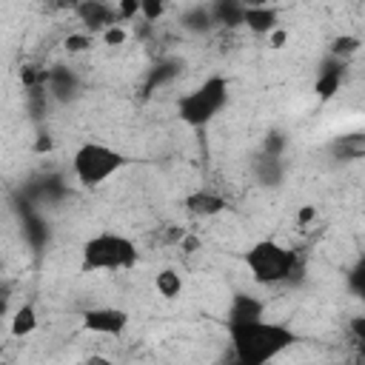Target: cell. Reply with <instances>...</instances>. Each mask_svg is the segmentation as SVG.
<instances>
[{
	"mask_svg": "<svg viewBox=\"0 0 365 365\" xmlns=\"http://www.w3.org/2000/svg\"><path fill=\"white\" fill-rule=\"evenodd\" d=\"M285 40H288V34H285V29H277L271 37H268V43H271V48H285Z\"/></svg>",
	"mask_w": 365,
	"mask_h": 365,
	"instance_id": "28",
	"label": "cell"
},
{
	"mask_svg": "<svg viewBox=\"0 0 365 365\" xmlns=\"http://www.w3.org/2000/svg\"><path fill=\"white\" fill-rule=\"evenodd\" d=\"M114 9H117L120 23H128V20L140 17V0H120V3H114Z\"/></svg>",
	"mask_w": 365,
	"mask_h": 365,
	"instance_id": "25",
	"label": "cell"
},
{
	"mask_svg": "<svg viewBox=\"0 0 365 365\" xmlns=\"http://www.w3.org/2000/svg\"><path fill=\"white\" fill-rule=\"evenodd\" d=\"M163 14H165L163 0H140V20L143 23H157Z\"/></svg>",
	"mask_w": 365,
	"mask_h": 365,
	"instance_id": "23",
	"label": "cell"
},
{
	"mask_svg": "<svg viewBox=\"0 0 365 365\" xmlns=\"http://www.w3.org/2000/svg\"><path fill=\"white\" fill-rule=\"evenodd\" d=\"M208 6H211V14H214V23H217V26L237 29V26H242V20H245V6H248V3H240V0H214V3H208Z\"/></svg>",
	"mask_w": 365,
	"mask_h": 365,
	"instance_id": "17",
	"label": "cell"
},
{
	"mask_svg": "<svg viewBox=\"0 0 365 365\" xmlns=\"http://www.w3.org/2000/svg\"><path fill=\"white\" fill-rule=\"evenodd\" d=\"M228 342H231V365H271L291 348L302 342V334L291 328L288 322L277 319H254L245 325H231L225 328Z\"/></svg>",
	"mask_w": 365,
	"mask_h": 365,
	"instance_id": "1",
	"label": "cell"
},
{
	"mask_svg": "<svg viewBox=\"0 0 365 365\" xmlns=\"http://www.w3.org/2000/svg\"><path fill=\"white\" fill-rule=\"evenodd\" d=\"M285 148H288V137H285V131L274 128V131L265 134L259 151H262V154H271V157H285Z\"/></svg>",
	"mask_w": 365,
	"mask_h": 365,
	"instance_id": "20",
	"label": "cell"
},
{
	"mask_svg": "<svg viewBox=\"0 0 365 365\" xmlns=\"http://www.w3.org/2000/svg\"><path fill=\"white\" fill-rule=\"evenodd\" d=\"M359 48H362V40H359L356 34H336V37L328 43V54L336 57V60H342V63H348Z\"/></svg>",
	"mask_w": 365,
	"mask_h": 365,
	"instance_id": "19",
	"label": "cell"
},
{
	"mask_svg": "<svg viewBox=\"0 0 365 365\" xmlns=\"http://www.w3.org/2000/svg\"><path fill=\"white\" fill-rule=\"evenodd\" d=\"M242 262L248 277L268 288V285H282L297 274V251L282 245L279 240H257L242 251Z\"/></svg>",
	"mask_w": 365,
	"mask_h": 365,
	"instance_id": "5",
	"label": "cell"
},
{
	"mask_svg": "<svg viewBox=\"0 0 365 365\" xmlns=\"http://www.w3.org/2000/svg\"><path fill=\"white\" fill-rule=\"evenodd\" d=\"M228 100H231V80L225 74H208L202 83H197L177 100V117L182 125L200 131L225 111Z\"/></svg>",
	"mask_w": 365,
	"mask_h": 365,
	"instance_id": "3",
	"label": "cell"
},
{
	"mask_svg": "<svg viewBox=\"0 0 365 365\" xmlns=\"http://www.w3.org/2000/svg\"><path fill=\"white\" fill-rule=\"evenodd\" d=\"M348 291H351L356 299L365 302V262H359V265H354V268L348 271Z\"/></svg>",
	"mask_w": 365,
	"mask_h": 365,
	"instance_id": "22",
	"label": "cell"
},
{
	"mask_svg": "<svg viewBox=\"0 0 365 365\" xmlns=\"http://www.w3.org/2000/svg\"><path fill=\"white\" fill-rule=\"evenodd\" d=\"M154 288H157V294H160L163 299H177V297L182 294L185 282H182V274H180L177 268L165 265V268H160V271L154 274Z\"/></svg>",
	"mask_w": 365,
	"mask_h": 365,
	"instance_id": "18",
	"label": "cell"
},
{
	"mask_svg": "<svg viewBox=\"0 0 365 365\" xmlns=\"http://www.w3.org/2000/svg\"><path fill=\"white\" fill-rule=\"evenodd\" d=\"M328 157L336 163H359L365 160V131H345L336 134L328 145H325Z\"/></svg>",
	"mask_w": 365,
	"mask_h": 365,
	"instance_id": "11",
	"label": "cell"
},
{
	"mask_svg": "<svg viewBox=\"0 0 365 365\" xmlns=\"http://www.w3.org/2000/svg\"><path fill=\"white\" fill-rule=\"evenodd\" d=\"M345 66L348 63H342L331 54L322 57V63L317 66V77H314V94L319 103H331L339 94V88L345 83Z\"/></svg>",
	"mask_w": 365,
	"mask_h": 365,
	"instance_id": "8",
	"label": "cell"
},
{
	"mask_svg": "<svg viewBox=\"0 0 365 365\" xmlns=\"http://www.w3.org/2000/svg\"><path fill=\"white\" fill-rule=\"evenodd\" d=\"M131 325V314L117 305H91L80 311V328L94 336H123Z\"/></svg>",
	"mask_w": 365,
	"mask_h": 365,
	"instance_id": "6",
	"label": "cell"
},
{
	"mask_svg": "<svg viewBox=\"0 0 365 365\" xmlns=\"http://www.w3.org/2000/svg\"><path fill=\"white\" fill-rule=\"evenodd\" d=\"M351 334H354V339H356L359 345H365V314L351 317Z\"/></svg>",
	"mask_w": 365,
	"mask_h": 365,
	"instance_id": "26",
	"label": "cell"
},
{
	"mask_svg": "<svg viewBox=\"0 0 365 365\" xmlns=\"http://www.w3.org/2000/svg\"><path fill=\"white\" fill-rule=\"evenodd\" d=\"M94 46V34H88V31H71L66 40H63V48L68 51V54H83V51H88Z\"/></svg>",
	"mask_w": 365,
	"mask_h": 365,
	"instance_id": "21",
	"label": "cell"
},
{
	"mask_svg": "<svg viewBox=\"0 0 365 365\" xmlns=\"http://www.w3.org/2000/svg\"><path fill=\"white\" fill-rule=\"evenodd\" d=\"M100 40H103V46H111V48H117V46H123L125 40H128V29L120 23V26H111L108 31H103L100 34Z\"/></svg>",
	"mask_w": 365,
	"mask_h": 365,
	"instance_id": "24",
	"label": "cell"
},
{
	"mask_svg": "<svg viewBox=\"0 0 365 365\" xmlns=\"http://www.w3.org/2000/svg\"><path fill=\"white\" fill-rule=\"evenodd\" d=\"M46 86H48V94L60 103L80 97V77L66 66H54L51 71H46Z\"/></svg>",
	"mask_w": 365,
	"mask_h": 365,
	"instance_id": "14",
	"label": "cell"
},
{
	"mask_svg": "<svg viewBox=\"0 0 365 365\" xmlns=\"http://www.w3.org/2000/svg\"><path fill=\"white\" fill-rule=\"evenodd\" d=\"M317 217V208L314 205H302L299 211H297V225H305V222H311Z\"/></svg>",
	"mask_w": 365,
	"mask_h": 365,
	"instance_id": "27",
	"label": "cell"
},
{
	"mask_svg": "<svg viewBox=\"0 0 365 365\" xmlns=\"http://www.w3.org/2000/svg\"><path fill=\"white\" fill-rule=\"evenodd\" d=\"M37 328H40V314H37L34 302H20V305L11 311V317H9V334H11L14 339H26V336H31Z\"/></svg>",
	"mask_w": 365,
	"mask_h": 365,
	"instance_id": "15",
	"label": "cell"
},
{
	"mask_svg": "<svg viewBox=\"0 0 365 365\" xmlns=\"http://www.w3.org/2000/svg\"><path fill=\"white\" fill-rule=\"evenodd\" d=\"M128 165V157L103 143V140H86L71 154V174L83 188H103L111 177H117Z\"/></svg>",
	"mask_w": 365,
	"mask_h": 365,
	"instance_id": "4",
	"label": "cell"
},
{
	"mask_svg": "<svg viewBox=\"0 0 365 365\" xmlns=\"http://www.w3.org/2000/svg\"><path fill=\"white\" fill-rule=\"evenodd\" d=\"M74 14L83 23V31H88V34H103L111 26H120L117 9L111 3H103V0H83L74 6Z\"/></svg>",
	"mask_w": 365,
	"mask_h": 365,
	"instance_id": "7",
	"label": "cell"
},
{
	"mask_svg": "<svg viewBox=\"0 0 365 365\" xmlns=\"http://www.w3.org/2000/svg\"><path fill=\"white\" fill-rule=\"evenodd\" d=\"M265 317V302L251 294V291H234L228 297V305H225V319L222 325L231 328V325H245V322H254V319H262Z\"/></svg>",
	"mask_w": 365,
	"mask_h": 365,
	"instance_id": "9",
	"label": "cell"
},
{
	"mask_svg": "<svg viewBox=\"0 0 365 365\" xmlns=\"http://www.w3.org/2000/svg\"><path fill=\"white\" fill-rule=\"evenodd\" d=\"M182 208L197 220H211L228 208V200L211 188H197V191H188L182 197Z\"/></svg>",
	"mask_w": 365,
	"mask_h": 365,
	"instance_id": "10",
	"label": "cell"
},
{
	"mask_svg": "<svg viewBox=\"0 0 365 365\" xmlns=\"http://www.w3.org/2000/svg\"><path fill=\"white\" fill-rule=\"evenodd\" d=\"M140 262V248L128 234L103 228L83 240L80 245V271L83 274H120L131 271Z\"/></svg>",
	"mask_w": 365,
	"mask_h": 365,
	"instance_id": "2",
	"label": "cell"
},
{
	"mask_svg": "<svg viewBox=\"0 0 365 365\" xmlns=\"http://www.w3.org/2000/svg\"><path fill=\"white\" fill-rule=\"evenodd\" d=\"M242 26H245L251 34H257V37H271L277 29H282V26H279V9L265 6V3H251V6H245V20H242Z\"/></svg>",
	"mask_w": 365,
	"mask_h": 365,
	"instance_id": "12",
	"label": "cell"
},
{
	"mask_svg": "<svg viewBox=\"0 0 365 365\" xmlns=\"http://www.w3.org/2000/svg\"><path fill=\"white\" fill-rule=\"evenodd\" d=\"M251 171H254L257 185H262V188H279L285 182L288 165H285V157H271V154H262L259 151L257 160H254V165H251Z\"/></svg>",
	"mask_w": 365,
	"mask_h": 365,
	"instance_id": "13",
	"label": "cell"
},
{
	"mask_svg": "<svg viewBox=\"0 0 365 365\" xmlns=\"http://www.w3.org/2000/svg\"><path fill=\"white\" fill-rule=\"evenodd\" d=\"M180 26L188 31V34H208L217 23H214V14H211V6L200 3V6H188L180 17Z\"/></svg>",
	"mask_w": 365,
	"mask_h": 365,
	"instance_id": "16",
	"label": "cell"
}]
</instances>
